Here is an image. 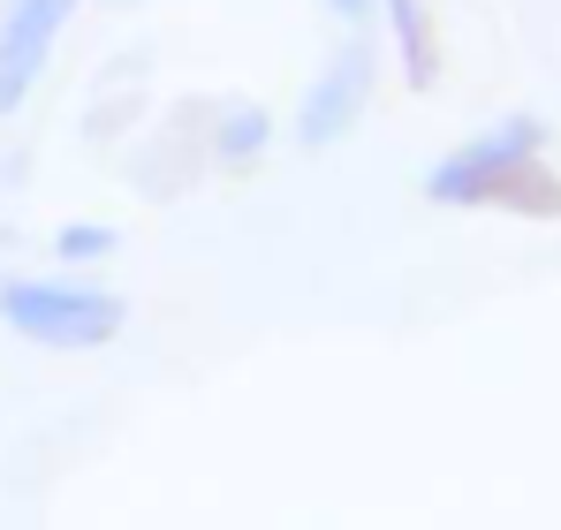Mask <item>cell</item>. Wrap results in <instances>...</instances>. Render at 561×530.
Segmentation results:
<instances>
[{
	"instance_id": "1",
	"label": "cell",
	"mask_w": 561,
	"mask_h": 530,
	"mask_svg": "<svg viewBox=\"0 0 561 530\" xmlns=\"http://www.w3.org/2000/svg\"><path fill=\"white\" fill-rule=\"evenodd\" d=\"M547 122L539 114H508L493 129H478L470 145H456L433 175L425 197L448 212H516V220H561V175L547 160Z\"/></svg>"
},
{
	"instance_id": "2",
	"label": "cell",
	"mask_w": 561,
	"mask_h": 530,
	"mask_svg": "<svg viewBox=\"0 0 561 530\" xmlns=\"http://www.w3.org/2000/svg\"><path fill=\"white\" fill-rule=\"evenodd\" d=\"M0 319L8 334L38 349H106L122 342L129 303L106 288H77V280H0Z\"/></svg>"
},
{
	"instance_id": "3",
	"label": "cell",
	"mask_w": 561,
	"mask_h": 530,
	"mask_svg": "<svg viewBox=\"0 0 561 530\" xmlns=\"http://www.w3.org/2000/svg\"><path fill=\"white\" fill-rule=\"evenodd\" d=\"M77 8L84 0H8L0 8V114H15L38 91V77H46V61H54V46H61Z\"/></svg>"
},
{
	"instance_id": "4",
	"label": "cell",
	"mask_w": 561,
	"mask_h": 530,
	"mask_svg": "<svg viewBox=\"0 0 561 530\" xmlns=\"http://www.w3.org/2000/svg\"><path fill=\"white\" fill-rule=\"evenodd\" d=\"M373 106V46L365 38H342L327 54V69L311 77L304 106H296V145H334L357 129V114Z\"/></svg>"
},
{
	"instance_id": "5",
	"label": "cell",
	"mask_w": 561,
	"mask_h": 530,
	"mask_svg": "<svg viewBox=\"0 0 561 530\" xmlns=\"http://www.w3.org/2000/svg\"><path fill=\"white\" fill-rule=\"evenodd\" d=\"M379 8H387L394 54H402V84L433 91L440 84V31H433V8H425V0H379Z\"/></svg>"
},
{
	"instance_id": "6",
	"label": "cell",
	"mask_w": 561,
	"mask_h": 530,
	"mask_svg": "<svg viewBox=\"0 0 561 530\" xmlns=\"http://www.w3.org/2000/svg\"><path fill=\"white\" fill-rule=\"evenodd\" d=\"M274 137V114L266 106H220V137H213V160L220 168H251Z\"/></svg>"
},
{
	"instance_id": "7",
	"label": "cell",
	"mask_w": 561,
	"mask_h": 530,
	"mask_svg": "<svg viewBox=\"0 0 561 530\" xmlns=\"http://www.w3.org/2000/svg\"><path fill=\"white\" fill-rule=\"evenodd\" d=\"M114 243H122V235H114V228H99V220H69V228L54 235V251H61V258H106Z\"/></svg>"
},
{
	"instance_id": "8",
	"label": "cell",
	"mask_w": 561,
	"mask_h": 530,
	"mask_svg": "<svg viewBox=\"0 0 561 530\" xmlns=\"http://www.w3.org/2000/svg\"><path fill=\"white\" fill-rule=\"evenodd\" d=\"M327 8H334L342 23H365V15H373V0H327Z\"/></svg>"
},
{
	"instance_id": "9",
	"label": "cell",
	"mask_w": 561,
	"mask_h": 530,
	"mask_svg": "<svg viewBox=\"0 0 561 530\" xmlns=\"http://www.w3.org/2000/svg\"><path fill=\"white\" fill-rule=\"evenodd\" d=\"M122 8H129V0H122Z\"/></svg>"
}]
</instances>
